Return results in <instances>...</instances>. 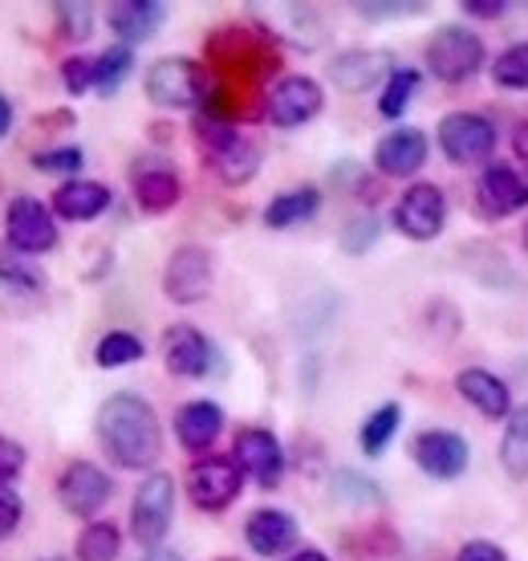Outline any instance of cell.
Returning <instances> with one entry per match:
<instances>
[{"mask_svg": "<svg viewBox=\"0 0 528 561\" xmlns=\"http://www.w3.org/2000/svg\"><path fill=\"white\" fill-rule=\"evenodd\" d=\"M97 435L123 468H151L163 456V432L139 394H111L97 411Z\"/></svg>", "mask_w": 528, "mask_h": 561, "instance_id": "cell-1", "label": "cell"}, {"mask_svg": "<svg viewBox=\"0 0 528 561\" xmlns=\"http://www.w3.org/2000/svg\"><path fill=\"white\" fill-rule=\"evenodd\" d=\"M171 517H175V480L154 472L142 480V489L135 492V508H130V529L139 537V546H159L171 529Z\"/></svg>", "mask_w": 528, "mask_h": 561, "instance_id": "cell-2", "label": "cell"}, {"mask_svg": "<svg viewBox=\"0 0 528 561\" xmlns=\"http://www.w3.org/2000/svg\"><path fill=\"white\" fill-rule=\"evenodd\" d=\"M147 99L168 111H183L204 99V70L192 57H163L147 73Z\"/></svg>", "mask_w": 528, "mask_h": 561, "instance_id": "cell-3", "label": "cell"}, {"mask_svg": "<svg viewBox=\"0 0 528 561\" xmlns=\"http://www.w3.org/2000/svg\"><path fill=\"white\" fill-rule=\"evenodd\" d=\"M427 61H432V70L444 82H463V78H472L484 66V42L475 37L472 28H439L432 45H427Z\"/></svg>", "mask_w": 528, "mask_h": 561, "instance_id": "cell-4", "label": "cell"}, {"mask_svg": "<svg viewBox=\"0 0 528 561\" xmlns=\"http://www.w3.org/2000/svg\"><path fill=\"white\" fill-rule=\"evenodd\" d=\"M4 237L13 244L16 253H49L57 244V225H54V211L45 208L42 199L33 196H16L4 211Z\"/></svg>", "mask_w": 528, "mask_h": 561, "instance_id": "cell-5", "label": "cell"}, {"mask_svg": "<svg viewBox=\"0 0 528 561\" xmlns=\"http://www.w3.org/2000/svg\"><path fill=\"white\" fill-rule=\"evenodd\" d=\"M240 477H244V472H240L237 460L208 456V460H199L192 472H187V496H192L199 508L220 513V508H228L240 496Z\"/></svg>", "mask_w": 528, "mask_h": 561, "instance_id": "cell-6", "label": "cell"}, {"mask_svg": "<svg viewBox=\"0 0 528 561\" xmlns=\"http://www.w3.org/2000/svg\"><path fill=\"white\" fill-rule=\"evenodd\" d=\"M163 289H168L171 301H180V306H195V301H204L211 289V253L208 249H199V244H183L175 249L163 268Z\"/></svg>", "mask_w": 528, "mask_h": 561, "instance_id": "cell-7", "label": "cell"}, {"mask_svg": "<svg viewBox=\"0 0 528 561\" xmlns=\"http://www.w3.org/2000/svg\"><path fill=\"white\" fill-rule=\"evenodd\" d=\"M321 85L306 73H289V78H280L273 90H268V118L277 123V127L292 130V127H306L309 118L321 111Z\"/></svg>", "mask_w": 528, "mask_h": 561, "instance_id": "cell-8", "label": "cell"}, {"mask_svg": "<svg viewBox=\"0 0 528 561\" xmlns=\"http://www.w3.org/2000/svg\"><path fill=\"white\" fill-rule=\"evenodd\" d=\"M439 147H444L451 163H475V159L492 154L496 130L480 114H447L444 123H439Z\"/></svg>", "mask_w": 528, "mask_h": 561, "instance_id": "cell-9", "label": "cell"}, {"mask_svg": "<svg viewBox=\"0 0 528 561\" xmlns=\"http://www.w3.org/2000/svg\"><path fill=\"white\" fill-rule=\"evenodd\" d=\"M57 496H61V508L73 513V517H94L97 508L111 501V477L90 460H78L66 468V477L57 484Z\"/></svg>", "mask_w": 528, "mask_h": 561, "instance_id": "cell-10", "label": "cell"}, {"mask_svg": "<svg viewBox=\"0 0 528 561\" xmlns=\"http://www.w3.org/2000/svg\"><path fill=\"white\" fill-rule=\"evenodd\" d=\"M444 216H447L444 192L432 187V183H415V187L399 199V208H394V225L403 228L411 240H432V237H439Z\"/></svg>", "mask_w": 528, "mask_h": 561, "instance_id": "cell-11", "label": "cell"}, {"mask_svg": "<svg viewBox=\"0 0 528 561\" xmlns=\"http://www.w3.org/2000/svg\"><path fill=\"white\" fill-rule=\"evenodd\" d=\"M237 463H240V472H249L261 489H277L280 468H285V451H280L273 432L244 427V432L237 435Z\"/></svg>", "mask_w": 528, "mask_h": 561, "instance_id": "cell-12", "label": "cell"}, {"mask_svg": "<svg viewBox=\"0 0 528 561\" xmlns=\"http://www.w3.org/2000/svg\"><path fill=\"white\" fill-rule=\"evenodd\" d=\"M163 363L180 379H204L211 370V342L195 325H171L163 334Z\"/></svg>", "mask_w": 528, "mask_h": 561, "instance_id": "cell-13", "label": "cell"}, {"mask_svg": "<svg viewBox=\"0 0 528 561\" xmlns=\"http://www.w3.org/2000/svg\"><path fill=\"white\" fill-rule=\"evenodd\" d=\"M415 460L423 472L451 480L468 468V444L456 432H423L415 439Z\"/></svg>", "mask_w": 528, "mask_h": 561, "instance_id": "cell-14", "label": "cell"}, {"mask_svg": "<svg viewBox=\"0 0 528 561\" xmlns=\"http://www.w3.org/2000/svg\"><path fill=\"white\" fill-rule=\"evenodd\" d=\"M528 204V180L508 163H496V168L484 171L480 180V208L487 216H508V211L525 208Z\"/></svg>", "mask_w": 528, "mask_h": 561, "instance_id": "cell-15", "label": "cell"}, {"mask_svg": "<svg viewBox=\"0 0 528 561\" xmlns=\"http://www.w3.org/2000/svg\"><path fill=\"white\" fill-rule=\"evenodd\" d=\"M375 163H378V171H382V175H394V180L415 175V171L427 163V139H423L418 130H411V127L390 130L387 139L378 142Z\"/></svg>", "mask_w": 528, "mask_h": 561, "instance_id": "cell-16", "label": "cell"}, {"mask_svg": "<svg viewBox=\"0 0 528 561\" xmlns=\"http://www.w3.org/2000/svg\"><path fill=\"white\" fill-rule=\"evenodd\" d=\"M249 546L261 553V558H277L285 549L297 541V520L289 513H280V508H261V513H252L249 517Z\"/></svg>", "mask_w": 528, "mask_h": 561, "instance_id": "cell-17", "label": "cell"}, {"mask_svg": "<svg viewBox=\"0 0 528 561\" xmlns=\"http://www.w3.org/2000/svg\"><path fill=\"white\" fill-rule=\"evenodd\" d=\"M111 208V192L94 180H70L54 192V216L61 220H94Z\"/></svg>", "mask_w": 528, "mask_h": 561, "instance_id": "cell-18", "label": "cell"}, {"mask_svg": "<svg viewBox=\"0 0 528 561\" xmlns=\"http://www.w3.org/2000/svg\"><path fill=\"white\" fill-rule=\"evenodd\" d=\"M130 180H135V199L147 211H168L180 204V175L168 163H139Z\"/></svg>", "mask_w": 528, "mask_h": 561, "instance_id": "cell-19", "label": "cell"}, {"mask_svg": "<svg viewBox=\"0 0 528 561\" xmlns=\"http://www.w3.org/2000/svg\"><path fill=\"white\" fill-rule=\"evenodd\" d=\"M382 73H387V54H370V49H354L330 61V78L346 94H366L370 85H378Z\"/></svg>", "mask_w": 528, "mask_h": 561, "instance_id": "cell-20", "label": "cell"}, {"mask_svg": "<svg viewBox=\"0 0 528 561\" xmlns=\"http://www.w3.org/2000/svg\"><path fill=\"white\" fill-rule=\"evenodd\" d=\"M163 16H168V9L154 4V0H123L111 9V25L126 45H139L151 42L154 28L163 25Z\"/></svg>", "mask_w": 528, "mask_h": 561, "instance_id": "cell-21", "label": "cell"}, {"mask_svg": "<svg viewBox=\"0 0 528 561\" xmlns=\"http://www.w3.org/2000/svg\"><path fill=\"white\" fill-rule=\"evenodd\" d=\"M223 427V411L208 399H195L187 408L180 411V420H175V432H180V444L187 451H208L216 444V435Z\"/></svg>", "mask_w": 528, "mask_h": 561, "instance_id": "cell-22", "label": "cell"}, {"mask_svg": "<svg viewBox=\"0 0 528 561\" xmlns=\"http://www.w3.org/2000/svg\"><path fill=\"white\" fill-rule=\"evenodd\" d=\"M459 394L475 411H484L487 420H504L508 415V387L496 375H487V370H463L459 375Z\"/></svg>", "mask_w": 528, "mask_h": 561, "instance_id": "cell-23", "label": "cell"}, {"mask_svg": "<svg viewBox=\"0 0 528 561\" xmlns=\"http://www.w3.org/2000/svg\"><path fill=\"white\" fill-rule=\"evenodd\" d=\"M211 168H216V175H220L223 183H249L252 175H256V168H261V151L252 147L244 135H237V139H228L220 147V151H211Z\"/></svg>", "mask_w": 528, "mask_h": 561, "instance_id": "cell-24", "label": "cell"}, {"mask_svg": "<svg viewBox=\"0 0 528 561\" xmlns=\"http://www.w3.org/2000/svg\"><path fill=\"white\" fill-rule=\"evenodd\" d=\"M318 208H321L318 192H313V187H297V192H285V196H277L268 208H264V225H268V228L306 225Z\"/></svg>", "mask_w": 528, "mask_h": 561, "instance_id": "cell-25", "label": "cell"}, {"mask_svg": "<svg viewBox=\"0 0 528 561\" xmlns=\"http://www.w3.org/2000/svg\"><path fill=\"white\" fill-rule=\"evenodd\" d=\"M501 463L513 480H528V408H516L508 415L501 444Z\"/></svg>", "mask_w": 528, "mask_h": 561, "instance_id": "cell-26", "label": "cell"}, {"mask_svg": "<svg viewBox=\"0 0 528 561\" xmlns=\"http://www.w3.org/2000/svg\"><path fill=\"white\" fill-rule=\"evenodd\" d=\"M118 549H123V537H118V529L106 525V520L85 525L82 537H78V561H114Z\"/></svg>", "mask_w": 528, "mask_h": 561, "instance_id": "cell-27", "label": "cell"}, {"mask_svg": "<svg viewBox=\"0 0 528 561\" xmlns=\"http://www.w3.org/2000/svg\"><path fill=\"white\" fill-rule=\"evenodd\" d=\"M130 49L126 45H114V49H106L102 57H94V90H102L106 99H111L114 90L126 82V73H130Z\"/></svg>", "mask_w": 528, "mask_h": 561, "instance_id": "cell-28", "label": "cell"}, {"mask_svg": "<svg viewBox=\"0 0 528 561\" xmlns=\"http://www.w3.org/2000/svg\"><path fill=\"white\" fill-rule=\"evenodd\" d=\"M0 285L4 289H16V294H42V268L25 261V256H13V253H0Z\"/></svg>", "mask_w": 528, "mask_h": 561, "instance_id": "cell-29", "label": "cell"}, {"mask_svg": "<svg viewBox=\"0 0 528 561\" xmlns=\"http://www.w3.org/2000/svg\"><path fill=\"white\" fill-rule=\"evenodd\" d=\"M97 366H130L142 358V342L135 334H123V330H114V334H106L102 342H97Z\"/></svg>", "mask_w": 528, "mask_h": 561, "instance_id": "cell-30", "label": "cell"}, {"mask_svg": "<svg viewBox=\"0 0 528 561\" xmlns=\"http://www.w3.org/2000/svg\"><path fill=\"white\" fill-rule=\"evenodd\" d=\"M415 90H418V73L415 70H394V73H390L387 90H382V99H378V111L387 114V118H399V114L411 106Z\"/></svg>", "mask_w": 528, "mask_h": 561, "instance_id": "cell-31", "label": "cell"}, {"mask_svg": "<svg viewBox=\"0 0 528 561\" xmlns=\"http://www.w3.org/2000/svg\"><path fill=\"white\" fill-rule=\"evenodd\" d=\"M399 415H403V411L394 408V403H387V408H378L375 415L366 420V427H361V451H366V456H378V451L387 448L394 427H399Z\"/></svg>", "mask_w": 528, "mask_h": 561, "instance_id": "cell-32", "label": "cell"}, {"mask_svg": "<svg viewBox=\"0 0 528 561\" xmlns=\"http://www.w3.org/2000/svg\"><path fill=\"white\" fill-rule=\"evenodd\" d=\"M492 78L501 85H513V90H528V42L504 49L501 61L492 66Z\"/></svg>", "mask_w": 528, "mask_h": 561, "instance_id": "cell-33", "label": "cell"}, {"mask_svg": "<svg viewBox=\"0 0 528 561\" xmlns=\"http://www.w3.org/2000/svg\"><path fill=\"white\" fill-rule=\"evenodd\" d=\"M57 28L70 42H85L94 33V9L90 4H57Z\"/></svg>", "mask_w": 528, "mask_h": 561, "instance_id": "cell-34", "label": "cell"}, {"mask_svg": "<svg viewBox=\"0 0 528 561\" xmlns=\"http://www.w3.org/2000/svg\"><path fill=\"white\" fill-rule=\"evenodd\" d=\"M33 168L49 171V175H73V171H82V151H78V147H57V151H42L37 159H33Z\"/></svg>", "mask_w": 528, "mask_h": 561, "instance_id": "cell-35", "label": "cell"}, {"mask_svg": "<svg viewBox=\"0 0 528 561\" xmlns=\"http://www.w3.org/2000/svg\"><path fill=\"white\" fill-rule=\"evenodd\" d=\"M21 517H25V505L9 484H0V537H13L21 529Z\"/></svg>", "mask_w": 528, "mask_h": 561, "instance_id": "cell-36", "label": "cell"}, {"mask_svg": "<svg viewBox=\"0 0 528 561\" xmlns=\"http://www.w3.org/2000/svg\"><path fill=\"white\" fill-rule=\"evenodd\" d=\"M61 78H66V90H70V94H85V90L94 85V57H70Z\"/></svg>", "mask_w": 528, "mask_h": 561, "instance_id": "cell-37", "label": "cell"}, {"mask_svg": "<svg viewBox=\"0 0 528 561\" xmlns=\"http://www.w3.org/2000/svg\"><path fill=\"white\" fill-rule=\"evenodd\" d=\"M21 468H25V448L9 435H0V484L21 477Z\"/></svg>", "mask_w": 528, "mask_h": 561, "instance_id": "cell-38", "label": "cell"}, {"mask_svg": "<svg viewBox=\"0 0 528 561\" xmlns=\"http://www.w3.org/2000/svg\"><path fill=\"white\" fill-rule=\"evenodd\" d=\"M375 237H378V225H375V220H358V225H354L346 232V237H342V244H346L349 253H361V249H366V244H370Z\"/></svg>", "mask_w": 528, "mask_h": 561, "instance_id": "cell-39", "label": "cell"}, {"mask_svg": "<svg viewBox=\"0 0 528 561\" xmlns=\"http://www.w3.org/2000/svg\"><path fill=\"white\" fill-rule=\"evenodd\" d=\"M459 561H508V558H504V549L492 546V541H468V546L459 549Z\"/></svg>", "mask_w": 528, "mask_h": 561, "instance_id": "cell-40", "label": "cell"}, {"mask_svg": "<svg viewBox=\"0 0 528 561\" xmlns=\"http://www.w3.org/2000/svg\"><path fill=\"white\" fill-rule=\"evenodd\" d=\"M9 127H13V102L0 94V139L9 135Z\"/></svg>", "mask_w": 528, "mask_h": 561, "instance_id": "cell-41", "label": "cell"}, {"mask_svg": "<svg viewBox=\"0 0 528 561\" xmlns=\"http://www.w3.org/2000/svg\"><path fill=\"white\" fill-rule=\"evenodd\" d=\"M513 147H516V154H520V159H528V123H520V127H516Z\"/></svg>", "mask_w": 528, "mask_h": 561, "instance_id": "cell-42", "label": "cell"}, {"mask_svg": "<svg viewBox=\"0 0 528 561\" xmlns=\"http://www.w3.org/2000/svg\"><path fill=\"white\" fill-rule=\"evenodd\" d=\"M468 13H472V16H501L504 4H475V0H472V4H468Z\"/></svg>", "mask_w": 528, "mask_h": 561, "instance_id": "cell-43", "label": "cell"}, {"mask_svg": "<svg viewBox=\"0 0 528 561\" xmlns=\"http://www.w3.org/2000/svg\"><path fill=\"white\" fill-rule=\"evenodd\" d=\"M142 561H183V558H180V553H175V549H159V546H154L151 553H147V558H142Z\"/></svg>", "mask_w": 528, "mask_h": 561, "instance_id": "cell-44", "label": "cell"}, {"mask_svg": "<svg viewBox=\"0 0 528 561\" xmlns=\"http://www.w3.org/2000/svg\"><path fill=\"white\" fill-rule=\"evenodd\" d=\"M292 561H330L325 553H318V549H306V553H297Z\"/></svg>", "mask_w": 528, "mask_h": 561, "instance_id": "cell-45", "label": "cell"}, {"mask_svg": "<svg viewBox=\"0 0 528 561\" xmlns=\"http://www.w3.org/2000/svg\"><path fill=\"white\" fill-rule=\"evenodd\" d=\"M525 249H528V228H525Z\"/></svg>", "mask_w": 528, "mask_h": 561, "instance_id": "cell-46", "label": "cell"}, {"mask_svg": "<svg viewBox=\"0 0 528 561\" xmlns=\"http://www.w3.org/2000/svg\"><path fill=\"white\" fill-rule=\"evenodd\" d=\"M220 561H237V558H220Z\"/></svg>", "mask_w": 528, "mask_h": 561, "instance_id": "cell-47", "label": "cell"}]
</instances>
